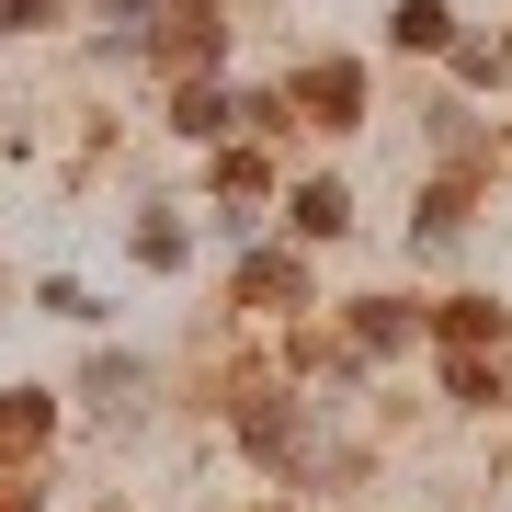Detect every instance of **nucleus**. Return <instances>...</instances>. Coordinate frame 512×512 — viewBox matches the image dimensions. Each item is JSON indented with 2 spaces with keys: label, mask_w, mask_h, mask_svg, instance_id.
<instances>
[{
  "label": "nucleus",
  "mask_w": 512,
  "mask_h": 512,
  "mask_svg": "<svg viewBox=\"0 0 512 512\" xmlns=\"http://www.w3.org/2000/svg\"><path fill=\"white\" fill-rule=\"evenodd\" d=\"M296 296H308V262L296 251H251L239 262V308H296Z\"/></svg>",
  "instance_id": "f257e3e1"
},
{
  "label": "nucleus",
  "mask_w": 512,
  "mask_h": 512,
  "mask_svg": "<svg viewBox=\"0 0 512 512\" xmlns=\"http://www.w3.org/2000/svg\"><path fill=\"white\" fill-rule=\"evenodd\" d=\"M285 217H296V239H342V228H353V194H342V183H296Z\"/></svg>",
  "instance_id": "f03ea898"
},
{
  "label": "nucleus",
  "mask_w": 512,
  "mask_h": 512,
  "mask_svg": "<svg viewBox=\"0 0 512 512\" xmlns=\"http://www.w3.org/2000/svg\"><path fill=\"white\" fill-rule=\"evenodd\" d=\"M296 103H319L330 126H353V103H365V80H353L342 57H330V69H308V80H296Z\"/></svg>",
  "instance_id": "7ed1b4c3"
},
{
  "label": "nucleus",
  "mask_w": 512,
  "mask_h": 512,
  "mask_svg": "<svg viewBox=\"0 0 512 512\" xmlns=\"http://www.w3.org/2000/svg\"><path fill=\"white\" fill-rule=\"evenodd\" d=\"M387 35H399L410 57H433V46H456V23H444V0H399V12H387Z\"/></svg>",
  "instance_id": "20e7f679"
},
{
  "label": "nucleus",
  "mask_w": 512,
  "mask_h": 512,
  "mask_svg": "<svg viewBox=\"0 0 512 512\" xmlns=\"http://www.w3.org/2000/svg\"><path fill=\"white\" fill-rule=\"evenodd\" d=\"M171 126H183V137H228V126H239V103L217 92V80H194V92L171 103Z\"/></svg>",
  "instance_id": "39448f33"
},
{
  "label": "nucleus",
  "mask_w": 512,
  "mask_h": 512,
  "mask_svg": "<svg viewBox=\"0 0 512 512\" xmlns=\"http://www.w3.org/2000/svg\"><path fill=\"white\" fill-rule=\"evenodd\" d=\"M353 342H365V353H399V342H421V319L387 308V296H365V308H353Z\"/></svg>",
  "instance_id": "423d86ee"
},
{
  "label": "nucleus",
  "mask_w": 512,
  "mask_h": 512,
  "mask_svg": "<svg viewBox=\"0 0 512 512\" xmlns=\"http://www.w3.org/2000/svg\"><path fill=\"white\" fill-rule=\"evenodd\" d=\"M478 342H501V308L490 296H456V308H444V353H478Z\"/></svg>",
  "instance_id": "0eeeda50"
},
{
  "label": "nucleus",
  "mask_w": 512,
  "mask_h": 512,
  "mask_svg": "<svg viewBox=\"0 0 512 512\" xmlns=\"http://www.w3.org/2000/svg\"><path fill=\"white\" fill-rule=\"evenodd\" d=\"M467 228V183H433V205H421V239H456Z\"/></svg>",
  "instance_id": "6e6552de"
},
{
  "label": "nucleus",
  "mask_w": 512,
  "mask_h": 512,
  "mask_svg": "<svg viewBox=\"0 0 512 512\" xmlns=\"http://www.w3.org/2000/svg\"><path fill=\"white\" fill-rule=\"evenodd\" d=\"M0 512H35V490H12V501H0Z\"/></svg>",
  "instance_id": "1a4fd4ad"
}]
</instances>
